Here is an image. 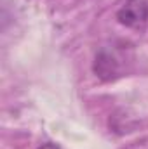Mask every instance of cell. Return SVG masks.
I'll use <instances>...</instances> for the list:
<instances>
[{"label": "cell", "instance_id": "1", "mask_svg": "<svg viewBox=\"0 0 148 149\" xmlns=\"http://www.w3.org/2000/svg\"><path fill=\"white\" fill-rule=\"evenodd\" d=\"M117 21L127 28H145L148 23V2L147 0H125V3L117 10Z\"/></svg>", "mask_w": 148, "mask_h": 149}, {"label": "cell", "instance_id": "2", "mask_svg": "<svg viewBox=\"0 0 148 149\" xmlns=\"http://www.w3.org/2000/svg\"><path fill=\"white\" fill-rule=\"evenodd\" d=\"M94 71L101 80H115L122 76V61L115 50L103 49L94 61Z\"/></svg>", "mask_w": 148, "mask_h": 149}]
</instances>
